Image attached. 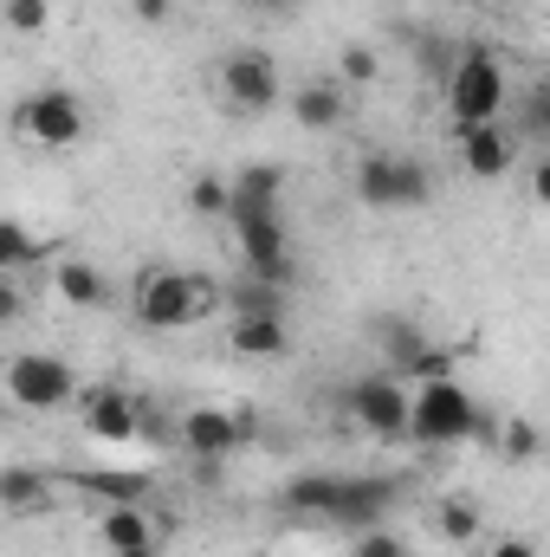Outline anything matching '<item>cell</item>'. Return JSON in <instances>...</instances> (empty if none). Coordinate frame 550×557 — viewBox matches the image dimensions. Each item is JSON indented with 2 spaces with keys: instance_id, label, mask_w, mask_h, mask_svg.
Returning <instances> with one entry per match:
<instances>
[{
  "instance_id": "obj_10",
  "label": "cell",
  "mask_w": 550,
  "mask_h": 557,
  "mask_svg": "<svg viewBox=\"0 0 550 557\" xmlns=\"http://www.w3.org/2000/svg\"><path fill=\"white\" fill-rule=\"evenodd\" d=\"M175 441H182L195 460H227V454H240V447L253 441V421L240 416V409L201 403V409H188V416L175 421Z\"/></svg>"
},
{
  "instance_id": "obj_15",
  "label": "cell",
  "mask_w": 550,
  "mask_h": 557,
  "mask_svg": "<svg viewBox=\"0 0 550 557\" xmlns=\"http://www.w3.org/2000/svg\"><path fill=\"white\" fill-rule=\"evenodd\" d=\"M227 350L234 357H253V363H278L291 350V324L285 311H234L227 324Z\"/></svg>"
},
{
  "instance_id": "obj_11",
  "label": "cell",
  "mask_w": 550,
  "mask_h": 557,
  "mask_svg": "<svg viewBox=\"0 0 550 557\" xmlns=\"http://www.w3.org/2000/svg\"><path fill=\"white\" fill-rule=\"evenodd\" d=\"M78 421H85V434H98V441H149V409H142L130 389H117V383H98V389L78 403Z\"/></svg>"
},
{
  "instance_id": "obj_33",
  "label": "cell",
  "mask_w": 550,
  "mask_h": 557,
  "mask_svg": "<svg viewBox=\"0 0 550 557\" xmlns=\"http://www.w3.org/2000/svg\"><path fill=\"white\" fill-rule=\"evenodd\" d=\"M124 557H162V552H155V545H149V552H124Z\"/></svg>"
},
{
  "instance_id": "obj_22",
  "label": "cell",
  "mask_w": 550,
  "mask_h": 557,
  "mask_svg": "<svg viewBox=\"0 0 550 557\" xmlns=\"http://www.w3.org/2000/svg\"><path fill=\"white\" fill-rule=\"evenodd\" d=\"M46 260V240L26 227V221H13V214H0V273L7 278H20V273H33Z\"/></svg>"
},
{
  "instance_id": "obj_4",
  "label": "cell",
  "mask_w": 550,
  "mask_h": 557,
  "mask_svg": "<svg viewBox=\"0 0 550 557\" xmlns=\"http://www.w3.org/2000/svg\"><path fill=\"white\" fill-rule=\"evenodd\" d=\"M473 434H479V403L466 396V383H453V376L409 383V441H421V447H460Z\"/></svg>"
},
{
  "instance_id": "obj_2",
  "label": "cell",
  "mask_w": 550,
  "mask_h": 557,
  "mask_svg": "<svg viewBox=\"0 0 550 557\" xmlns=\"http://www.w3.org/2000/svg\"><path fill=\"white\" fill-rule=\"evenodd\" d=\"M214 305H221V285L208 273H182V267H142L130 285V318L142 331H188Z\"/></svg>"
},
{
  "instance_id": "obj_21",
  "label": "cell",
  "mask_w": 550,
  "mask_h": 557,
  "mask_svg": "<svg viewBox=\"0 0 550 557\" xmlns=\"http://www.w3.org/2000/svg\"><path fill=\"white\" fill-rule=\"evenodd\" d=\"M52 292H59L65 305H104V298H111V278L98 273L91 260H59V267H52Z\"/></svg>"
},
{
  "instance_id": "obj_18",
  "label": "cell",
  "mask_w": 550,
  "mask_h": 557,
  "mask_svg": "<svg viewBox=\"0 0 550 557\" xmlns=\"http://www.w3.org/2000/svg\"><path fill=\"white\" fill-rule=\"evenodd\" d=\"M337 493H343V473H298V480L278 493V506L298 512V519H330Z\"/></svg>"
},
{
  "instance_id": "obj_25",
  "label": "cell",
  "mask_w": 550,
  "mask_h": 557,
  "mask_svg": "<svg viewBox=\"0 0 550 557\" xmlns=\"http://www.w3.org/2000/svg\"><path fill=\"white\" fill-rule=\"evenodd\" d=\"M0 26L20 39H39L52 26V0H0Z\"/></svg>"
},
{
  "instance_id": "obj_32",
  "label": "cell",
  "mask_w": 550,
  "mask_h": 557,
  "mask_svg": "<svg viewBox=\"0 0 550 557\" xmlns=\"http://www.w3.org/2000/svg\"><path fill=\"white\" fill-rule=\"evenodd\" d=\"M247 7H260V13H298L304 0H247Z\"/></svg>"
},
{
  "instance_id": "obj_31",
  "label": "cell",
  "mask_w": 550,
  "mask_h": 557,
  "mask_svg": "<svg viewBox=\"0 0 550 557\" xmlns=\"http://www.w3.org/2000/svg\"><path fill=\"white\" fill-rule=\"evenodd\" d=\"M486 557H538V545H532V539H499Z\"/></svg>"
},
{
  "instance_id": "obj_17",
  "label": "cell",
  "mask_w": 550,
  "mask_h": 557,
  "mask_svg": "<svg viewBox=\"0 0 550 557\" xmlns=\"http://www.w3.org/2000/svg\"><path fill=\"white\" fill-rule=\"evenodd\" d=\"M46 506H52V473L33 467V460H7L0 467V512L26 519V512H46Z\"/></svg>"
},
{
  "instance_id": "obj_8",
  "label": "cell",
  "mask_w": 550,
  "mask_h": 557,
  "mask_svg": "<svg viewBox=\"0 0 550 557\" xmlns=\"http://www.w3.org/2000/svg\"><path fill=\"white\" fill-rule=\"evenodd\" d=\"M227 227H234V247H240L247 273L273 278V285H291V227H285V208H240V201H227Z\"/></svg>"
},
{
  "instance_id": "obj_7",
  "label": "cell",
  "mask_w": 550,
  "mask_h": 557,
  "mask_svg": "<svg viewBox=\"0 0 550 557\" xmlns=\"http://www.w3.org/2000/svg\"><path fill=\"white\" fill-rule=\"evenodd\" d=\"M0 396H7L13 409L46 416V409H65V403L78 396V370H72L59 350H20V357L0 363Z\"/></svg>"
},
{
  "instance_id": "obj_19",
  "label": "cell",
  "mask_w": 550,
  "mask_h": 557,
  "mask_svg": "<svg viewBox=\"0 0 550 557\" xmlns=\"http://www.w3.org/2000/svg\"><path fill=\"white\" fill-rule=\"evenodd\" d=\"M227 201H240V208H285V169L278 162H247L240 175H227Z\"/></svg>"
},
{
  "instance_id": "obj_12",
  "label": "cell",
  "mask_w": 550,
  "mask_h": 557,
  "mask_svg": "<svg viewBox=\"0 0 550 557\" xmlns=\"http://www.w3.org/2000/svg\"><path fill=\"white\" fill-rule=\"evenodd\" d=\"M396 499H402V480H383V473L350 480V473H343V493H337V506H330V525L370 532V525H383V519L396 512Z\"/></svg>"
},
{
  "instance_id": "obj_16",
  "label": "cell",
  "mask_w": 550,
  "mask_h": 557,
  "mask_svg": "<svg viewBox=\"0 0 550 557\" xmlns=\"http://www.w3.org/2000/svg\"><path fill=\"white\" fill-rule=\"evenodd\" d=\"M91 539L104 545V557L149 552V545H155V519H149V506H104V512L91 519Z\"/></svg>"
},
{
  "instance_id": "obj_26",
  "label": "cell",
  "mask_w": 550,
  "mask_h": 557,
  "mask_svg": "<svg viewBox=\"0 0 550 557\" xmlns=\"http://www.w3.org/2000/svg\"><path fill=\"white\" fill-rule=\"evenodd\" d=\"M499 447H505V460H538V454H545V434H538L532 416H512L499 428Z\"/></svg>"
},
{
  "instance_id": "obj_6",
  "label": "cell",
  "mask_w": 550,
  "mask_h": 557,
  "mask_svg": "<svg viewBox=\"0 0 550 557\" xmlns=\"http://www.w3.org/2000/svg\"><path fill=\"white\" fill-rule=\"evenodd\" d=\"M214 98H221V111H234V117H266L278 98H285L278 59L266 46H234V52L214 65Z\"/></svg>"
},
{
  "instance_id": "obj_3",
  "label": "cell",
  "mask_w": 550,
  "mask_h": 557,
  "mask_svg": "<svg viewBox=\"0 0 550 557\" xmlns=\"http://www.w3.org/2000/svg\"><path fill=\"white\" fill-rule=\"evenodd\" d=\"M7 124H13V137L33 143V149H72V143L91 137V104L72 85H39V91L13 98Z\"/></svg>"
},
{
  "instance_id": "obj_28",
  "label": "cell",
  "mask_w": 550,
  "mask_h": 557,
  "mask_svg": "<svg viewBox=\"0 0 550 557\" xmlns=\"http://www.w3.org/2000/svg\"><path fill=\"white\" fill-rule=\"evenodd\" d=\"M337 72H343V78H337L343 91H350V85H376V78H383V59H376L370 46H343V52H337Z\"/></svg>"
},
{
  "instance_id": "obj_9",
  "label": "cell",
  "mask_w": 550,
  "mask_h": 557,
  "mask_svg": "<svg viewBox=\"0 0 550 557\" xmlns=\"http://www.w3.org/2000/svg\"><path fill=\"white\" fill-rule=\"evenodd\" d=\"M343 416L357 421L363 434H376V441H409V383L389 376V370L357 376L343 389Z\"/></svg>"
},
{
  "instance_id": "obj_14",
  "label": "cell",
  "mask_w": 550,
  "mask_h": 557,
  "mask_svg": "<svg viewBox=\"0 0 550 557\" xmlns=\"http://www.w3.org/2000/svg\"><path fill=\"white\" fill-rule=\"evenodd\" d=\"M291 124L311 131V137L343 131V124H350V91H343L337 78H304V85H291Z\"/></svg>"
},
{
  "instance_id": "obj_13",
  "label": "cell",
  "mask_w": 550,
  "mask_h": 557,
  "mask_svg": "<svg viewBox=\"0 0 550 557\" xmlns=\"http://www.w3.org/2000/svg\"><path fill=\"white\" fill-rule=\"evenodd\" d=\"M460 143V169L473 175V182H505L512 169H518V131L499 117V124H479V131H466Z\"/></svg>"
},
{
  "instance_id": "obj_24",
  "label": "cell",
  "mask_w": 550,
  "mask_h": 557,
  "mask_svg": "<svg viewBox=\"0 0 550 557\" xmlns=\"http://www.w3.org/2000/svg\"><path fill=\"white\" fill-rule=\"evenodd\" d=\"M188 214H201V221H227V175L201 169V175L188 182Z\"/></svg>"
},
{
  "instance_id": "obj_27",
  "label": "cell",
  "mask_w": 550,
  "mask_h": 557,
  "mask_svg": "<svg viewBox=\"0 0 550 557\" xmlns=\"http://www.w3.org/2000/svg\"><path fill=\"white\" fill-rule=\"evenodd\" d=\"M343 557H414L409 539H396L389 525H370V532H350V552Z\"/></svg>"
},
{
  "instance_id": "obj_23",
  "label": "cell",
  "mask_w": 550,
  "mask_h": 557,
  "mask_svg": "<svg viewBox=\"0 0 550 557\" xmlns=\"http://www.w3.org/2000/svg\"><path fill=\"white\" fill-rule=\"evenodd\" d=\"M434 532H440L447 545H473V539H479V506H473V499H440V506H434Z\"/></svg>"
},
{
  "instance_id": "obj_5",
  "label": "cell",
  "mask_w": 550,
  "mask_h": 557,
  "mask_svg": "<svg viewBox=\"0 0 550 557\" xmlns=\"http://www.w3.org/2000/svg\"><path fill=\"white\" fill-rule=\"evenodd\" d=\"M350 188H357V201L376 208V214H409V208H427V201H434V175H427V162L396 156V149H370V156L357 162Z\"/></svg>"
},
{
  "instance_id": "obj_20",
  "label": "cell",
  "mask_w": 550,
  "mask_h": 557,
  "mask_svg": "<svg viewBox=\"0 0 550 557\" xmlns=\"http://www.w3.org/2000/svg\"><path fill=\"white\" fill-rule=\"evenodd\" d=\"M78 493L85 499H104V506H149L155 480L149 473H78Z\"/></svg>"
},
{
  "instance_id": "obj_30",
  "label": "cell",
  "mask_w": 550,
  "mask_h": 557,
  "mask_svg": "<svg viewBox=\"0 0 550 557\" xmlns=\"http://www.w3.org/2000/svg\"><path fill=\"white\" fill-rule=\"evenodd\" d=\"M130 13H137L142 26H162V20L175 13V0H130Z\"/></svg>"
},
{
  "instance_id": "obj_1",
  "label": "cell",
  "mask_w": 550,
  "mask_h": 557,
  "mask_svg": "<svg viewBox=\"0 0 550 557\" xmlns=\"http://www.w3.org/2000/svg\"><path fill=\"white\" fill-rule=\"evenodd\" d=\"M512 104V78H505V59L486 52V46H453L447 72H440V111H447V131L466 137L479 124H499Z\"/></svg>"
},
{
  "instance_id": "obj_29",
  "label": "cell",
  "mask_w": 550,
  "mask_h": 557,
  "mask_svg": "<svg viewBox=\"0 0 550 557\" xmlns=\"http://www.w3.org/2000/svg\"><path fill=\"white\" fill-rule=\"evenodd\" d=\"M20 311H26V292H20V278L0 273V324H13Z\"/></svg>"
}]
</instances>
